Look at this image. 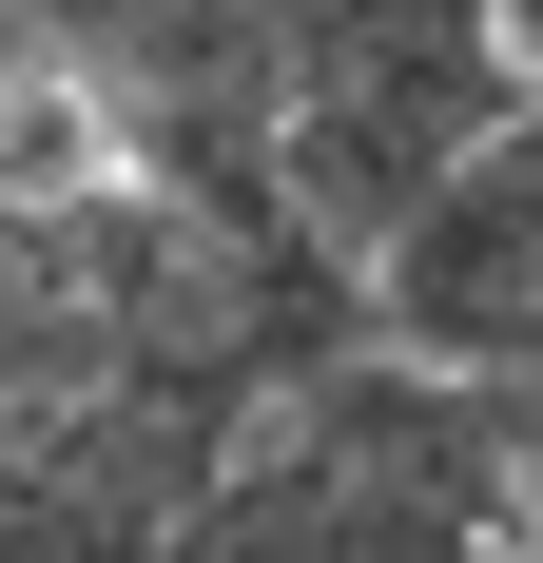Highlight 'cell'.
<instances>
[{
	"label": "cell",
	"mask_w": 543,
	"mask_h": 563,
	"mask_svg": "<svg viewBox=\"0 0 543 563\" xmlns=\"http://www.w3.org/2000/svg\"><path fill=\"white\" fill-rule=\"evenodd\" d=\"M272 58H291V136H272V214L369 273L388 233L428 214L446 175L486 156L524 78H505L486 0H272Z\"/></svg>",
	"instance_id": "obj_1"
},
{
	"label": "cell",
	"mask_w": 543,
	"mask_h": 563,
	"mask_svg": "<svg viewBox=\"0 0 543 563\" xmlns=\"http://www.w3.org/2000/svg\"><path fill=\"white\" fill-rule=\"evenodd\" d=\"M78 98H98L117 175L175 214H272V136H291V58L272 0H58Z\"/></svg>",
	"instance_id": "obj_2"
},
{
	"label": "cell",
	"mask_w": 543,
	"mask_h": 563,
	"mask_svg": "<svg viewBox=\"0 0 543 563\" xmlns=\"http://www.w3.org/2000/svg\"><path fill=\"white\" fill-rule=\"evenodd\" d=\"M253 428H272L291 466H330L408 563H505V448H486V408L446 389V369H408V350H330L311 389H272Z\"/></svg>",
	"instance_id": "obj_3"
},
{
	"label": "cell",
	"mask_w": 543,
	"mask_h": 563,
	"mask_svg": "<svg viewBox=\"0 0 543 563\" xmlns=\"http://www.w3.org/2000/svg\"><path fill=\"white\" fill-rule=\"evenodd\" d=\"M156 563H408V544H388V525L350 506L330 466H291V448H272V428H253V448L214 466V506L175 525Z\"/></svg>",
	"instance_id": "obj_4"
},
{
	"label": "cell",
	"mask_w": 543,
	"mask_h": 563,
	"mask_svg": "<svg viewBox=\"0 0 543 563\" xmlns=\"http://www.w3.org/2000/svg\"><path fill=\"white\" fill-rule=\"evenodd\" d=\"M486 40H505V78L543 98V0H486Z\"/></svg>",
	"instance_id": "obj_5"
},
{
	"label": "cell",
	"mask_w": 543,
	"mask_h": 563,
	"mask_svg": "<svg viewBox=\"0 0 543 563\" xmlns=\"http://www.w3.org/2000/svg\"><path fill=\"white\" fill-rule=\"evenodd\" d=\"M505 563H524V544H505Z\"/></svg>",
	"instance_id": "obj_6"
},
{
	"label": "cell",
	"mask_w": 543,
	"mask_h": 563,
	"mask_svg": "<svg viewBox=\"0 0 543 563\" xmlns=\"http://www.w3.org/2000/svg\"><path fill=\"white\" fill-rule=\"evenodd\" d=\"M524 563H543V544H524Z\"/></svg>",
	"instance_id": "obj_7"
}]
</instances>
